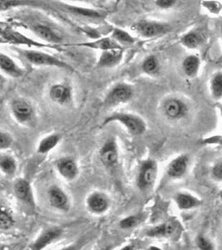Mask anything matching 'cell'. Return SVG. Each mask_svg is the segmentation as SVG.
I'll return each instance as SVG.
<instances>
[{"label": "cell", "mask_w": 222, "mask_h": 250, "mask_svg": "<svg viewBox=\"0 0 222 250\" xmlns=\"http://www.w3.org/2000/svg\"><path fill=\"white\" fill-rule=\"evenodd\" d=\"M187 155H180L173 159L167 167V175L171 179H179L185 174L187 169Z\"/></svg>", "instance_id": "obj_10"}, {"label": "cell", "mask_w": 222, "mask_h": 250, "mask_svg": "<svg viewBox=\"0 0 222 250\" xmlns=\"http://www.w3.org/2000/svg\"><path fill=\"white\" fill-rule=\"evenodd\" d=\"M72 10L77 13L81 15H84L87 17L99 18L101 17V14L97 11H93L91 9H81V8H72Z\"/></svg>", "instance_id": "obj_33"}, {"label": "cell", "mask_w": 222, "mask_h": 250, "mask_svg": "<svg viewBox=\"0 0 222 250\" xmlns=\"http://www.w3.org/2000/svg\"><path fill=\"white\" fill-rule=\"evenodd\" d=\"M57 168L60 174L67 180H73L77 176L78 173L77 164L71 159H62L58 160Z\"/></svg>", "instance_id": "obj_11"}, {"label": "cell", "mask_w": 222, "mask_h": 250, "mask_svg": "<svg viewBox=\"0 0 222 250\" xmlns=\"http://www.w3.org/2000/svg\"><path fill=\"white\" fill-rule=\"evenodd\" d=\"M157 61L156 58L153 56L148 58L143 63V69L148 73H154L157 71Z\"/></svg>", "instance_id": "obj_32"}, {"label": "cell", "mask_w": 222, "mask_h": 250, "mask_svg": "<svg viewBox=\"0 0 222 250\" xmlns=\"http://www.w3.org/2000/svg\"><path fill=\"white\" fill-rule=\"evenodd\" d=\"M122 54L117 50H108L103 53L100 59L98 64L101 67H109L119 62Z\"/></svg>", "instance_id": "obj_18"}, {"label": "cell", "mask_w": 222, "mask_h": 250, "mask_svg": "<svg viewBox=\"0 0 222 250\" xmlns=\"http://www.w3.org/2000/svg\"><path fill=\"white\" fill-rule=\"evenodd\" d=\"M202 41V38L200 37V35L195 32H190L188 34H185L182 39L184 45L186 46L188 48H197L199 45L200 43Z\"/></svg>", "instance_id": "obj_29"}, {"label": "cell", "mask_w": 222, "mask_h": 250, "mask_svg": "<svg viewBox=\"0 0 222 250\" xmlns=\"http://www.w3.org/2000/svg\"><path fill=\"white\" fill-rule=\"evenodd\" d=\"M25 56L30 62L37 64V65H51L57 66L61 68H69L64 62H61L60 60L56 58L52 57L48 54L43 53H37V52H27Z\"/></svg>", "instance_id": "obj_9"}, {"label": "cell", "mask_w": 222, "mask_h": 250, "mask_svg": "<svg viewBox=\"0 0 222 250\" xmlns=\"http://www.w3.org/2000/svg\"><path fill=\"white\" fill-rule=\"evenodd\" d=\"M63 235V229L54 227L43 230L30 245V250H43Z\"/></svg>", "instance_id": "obj_6"}, {"label": "cell", "mask_w": 222, "mask_h": 250, "mask_svg": "<svg viewBox=\"0 0 222 250\" xmlns=\"http://www.w3.org/2000/svg\"><path fill=\"white\" fill-rule=\"evenodd\" d=\"M137 29L143 36L152 37V36L164 34L169 29V27L163 23L143 22L138 24Z\"/></svg>", "instance_id": "obj_13"}, {"label": "cell", "mask_w": 222, "mask_h": 250, "mask_svg": "<svg viewBox=\"0 0 222 250\" xmlns=\"http://www.w3.org/2000/svg\"><path fill=\"white\" fill-rule=\"evenodd\" d=\"M199 67L200 60L198 57L194 55L186 58L183 62V69L185 74L190 77H193L197 74Z\"/></svg>", "instance_id": "obj_19"}, {"label": "cell", "mask_w": 222, "mask_h": 250, "mask_svg": "<svg viewBox=\"0 0 222 250\" xmlns=\"http://www.w3.org/2000/svg\"><path fill=\"white\" fill-rule=\"evenodd\" d=\"M174 201L180 210H191L203 205V201L193 194L186 192H180L174 196Z\"/></svg>", "instance_id": "obj_8"}, {"label": "cell", "mask_w": 222, "mask_h": 250, "mask_svg": "<svg viewBox=\"0 0 222 250\" xmlns=\"http://www.w3.org/2000/svg\"><path fill=\"white\" fill-rule=\"evenodd\" d=\"M157 176V165L154 160H147L142 164L137 176V185L142 190L152 187Z\"/></svg>", "instance_id": "obj_2"}, {"label": "cell", "mask_w": 222, "mask_h": 250, "mask_svg": "<svg viewBox=\"0 0 222 250\" xmlns=\"http://www.w3.org/2000/svg\"><path fill=\"white\" fill-rule=\"evenodd\" d=\"M59 140L60 137L58 135H56V134L50 135L48 138H45L42 142L40 143L38 148H37V152L40 154L48 153V152L51 150L52 148H55Z\"/></svg>", "instance_id": "obj_24"}, {"label": "cell", "mask_w": 222, "mask_h": 250, "mask_svg": "<svg viewBox=\"0 0 222 250\" xmlns=\"http://www.w3.org/2000/svg\"><path fill=\"white\" fill-rule=\"evenodd\" d=\"M3 37L5 38L7 41L14 43H23V44H29V45L43 46L32 41L28 38L24 37L22 34L15 33V32H7L3 33Z\"/></svg>", "instance_id": "obj_20"}, {"label": "cell", "mask_w": 222, "mask_h": 250, "mask_svg": "<svg viewBox=\"0 0 222 250\" xmlns=\"http://www.w3.org/2000/svg\"><path fill=\"white\" fill-rule=\"evenodd\" d=\"M111 121H119L123 123V125L128 128L129 132L135 135L142 134L145 131V124L143 120L137 116H133L130 114H116L113 116L109 117L104 124L107 125Z\"/></svg>", "instance_id": "obj_5"}, {"label": "cell", "mask_w": 222, "mask_h": 250, "mask_svg": "<svg viewBox=\"0 0 222 250\" xmlns=\"http://www.w3.org/2000/svg\"><path fill=\"white\" fill-rule=\"evenodd\" d=\"M13 112L18 120L26 121L31 117L33 109L28 103L23 100H17L13 104Z\"/></svg>", "instance_id": "obj_16"}, {"label": "cell", "mask_w": 222, "mask_h": 250, "mask_svg": "<svg viewBox=\"0 0 222 250\" xmlns=\"http://www.w3.org/2000/svg\"><path fill=\"white\" fill-rule=\"evenodd\" d=\"M211 176L217 181L222 182V163H219L214 166L211 171Z\"/></svg>", "instance_id": "obj_34"}, {"label": "cell", "mask_w": 222, "mask_h": 250, "mask_svg": "<svg viewBox=\"0 0 222 250\" xmlns=\"http://www.w3.org/2000/svg\"><path fill=\"white\" fill-rule=\"evenodd\" d=\"M0 167L3 173L7 175H14L16 172V163L11 157H3L0 160Z\"/></svg>", "instance_id": "obj_28"}, {"label": "cell", "mask_w": 222, "mask_h": 250, "mask_svg": "<svg viewBox=\"0 0 222 250\" xmlns=\"http://www.w3.org/2000/svg\"><path fill=\"white\" fill-rule=\"evenodd\" d=\"M101 159L107 168H114L117 165L118 154L113 142H109L104 145L101 151Z\"/></svg>", "instance_id": "obj_12"}, {"label": "cell", "mask_w": 222, "mask_h": 250, "mask_svg": "<svg viewBox=\"0 0 222 250\" xmlns=\"http://www.w3.org/2000/svg\"><path fill=\"white\" fill-rule=\"evenodd\" d=\"M12 140L11 137L9 134L5 133H1L0 134V146L1 148H5L9 147V145H11Z\"/></svg>", "instance_id": "obj_35"}, {"label": "cell", "mask_w": 222, "mask_h": 250, "mask_svg": "<svg viewBox=\"0 0 222 250\" xmlns=\"http://www.w3.org/2000/svg\"><path fill=\"white\" fill-rule=\"evenodd\" d=\"M48 198L49 204L55 209L62 212L70 210L71 204L69 196L61 188L52 186L48 192Z\"/></svg>", "instance_id": "obj_7"}, {"label": "cell", "mask_w": 222, "mask_h": 250, "mask_svg": "<svg viewBox=\"0 0 222 250\" xmlns=\"http://www.w3.org/2000/svg\"><path fill=\"white\" fill-rule=\"evenodd\" d=\"M182 224L177 219H171L161 225L149 229L146 235L150 238H166L175 239L179 238L183 233Z\"/></svg>", "instance_id": "obj_1"}, {"label": "cell", "mask_w": 222, "mask_h": 250, "mask_svg": "<svg viewBox=\"0 0 222 250\" xmlns=\"http://www.w3.org/2000/svg\"><path fill=\"white\" fill-rule=\"evenodd\" d=\"M219 196H220V198H221V199H222V190L221 191V192H220Z\"/></svg>", "instance_id": "obj_41"}, {"label": "cell", "mask_w": 222, "mask_h": 250, "mask_svg": "<svg viewBox=\"0 0 222 250\" xmlns=\"http://www.w3.org/2000/svg\"><path fill=\"white\" fill-rule=\"evenodd\" d=\"M112 250V247L111 246H107V247L103 248L102 250Z\"/></svg>", "instance_id": "obj_40"}, {"label": "cell", "mask_w": 222, "mask_h": 250, "mask_svg": "<svg viewBox=\"0 0 222 250\" xmlns=\"http://www.w3.org/2000/svg\"><path fill=\"white\" fill-rule=\"evenodd\" d=\"M131 88L126 85H118L109 94L107 102L110 104L126 102L131 98Z\"/></svg>", "instance_id": "obj_14"}, {"label": "cell", "mask_w": 222, "mask_h": 250, "mask_svg": "<svg viewBox=\"0 0 222 250\" xmlns=\"http://www.w3.org/2000/svg\"><path fill=\"white\" fill-rule=\"evenodd\" d=\"M196 243L200 250H214L213 244L204 235L197 236Z\"/></svg>", "instance_id": "obj_30"}, {"label": "cell", "mask_w": 222, "mask_h": 250, "mask_svg": "<svg viewBox=\"0 0 222 250\" xmlns=\"http://www.w3.org/2000/svg\"><path fill=\"white\" fill-rule=\"evenodd\" d=\"M146 250H163L161 248L157 247V246H153V245H151V246H149V247Z\"/></svg>", "instance_id": "obj_39"}, {"label": "cell", "mask_w": 222, "mask_h": 250, "mask_svg": "<svg viewBox=\"0 0 222 250\" xmlns=\"http://www.w3.org/2000/svg\"><path fill=\"white\" fill-rule=\"evenodd\" d=\"M142 222V217L140 215H129L123 218L119 222V227L124 230H129L137 227Z\"/></svg>", "instance_id": "obj_26"}, {"label": "cell", "mask_w": 222, "mask_h": 250, "mask_svg": "<svg viewBox=\"0 0 222 250\" xmlns=\"http://www.w3.org/2000/svg\"><path fill=\"white\" fill-rule=\"evenodd\" d=\"M156 3L161 8L166 9V8H170L171 6L174 5L176 1H173V0H160V1H157Z\"/></svg>", "instance_id": "obj_36"}, {"label": "cell", "mask_w": 222, "mask_h": 250, "mask_svg": "<svg viewBox=\"0 0 222 250\" xmlns=\"http://www.w3.org/2000/svg\"><path fill=\"white\" fill-rule=\"evenodd\" d=\"M15 196L18 202L21 203L28 209L35 211V195L32 190L31 185L25 179H18L15 185Z\"/></svg>", "instance_id": "obj_3"}, {"label": "cell", "mask_w": 222, "mask_h": 250, "mask_svg": "<svg viewBox=\"0 0 222 250\" xmlns=\"http://www.w3.org/2000/svg\"><path fill=\"white\" fill-rule=\"evenodd\" d=\"M113 37L120 42L126 43H132L134 40L128 33L121 30V29H115L113 33Z\"/></svg>", "instance_id": "obj_31"}, {"label": "cell", "mask_w": 222, "mask_h": 250, "mask_svg": "<svg viewBox=\"0 0 222 250\" xmlns=\"http://www.w3.org/2000/svg\"><path fill=\"white\" fill-rule=\"evenodd\" d=\"M15 225V219L7 208H1L0 212V229L2 230H9Z\"/></svg>", "instance_id": "obj_23"}, {"label": "cell", "mask_w": 222, "mask_h": 250, "mask_svg": "<svg viewBox=\"0 0 222 250\" xmlns=\"http://www.w3.org/2000/svg\"><path fill=\"white\" fill-rule=\"evenodd\" d=\"M83 45L91 47V48H101V49H103V50H106V51H108V50H116V49H120L121 48L120 46L113 43L112 41L109 40V39H103V40H98L97 42L86 43V44H83Z\"/></svg>", "instance_id": "obj_27"}, {"label": "cell", "mask_w": 222, "mask_h": 250, "mask_svg": "<svg viewBox=\"0 0 222 250\" xmlns=\"http://www.w3.org/2000/svg\"><path fill=\"white\" fill-rule=\"evenodd\" d=\"M211 90L212 96L220 100L222 98V73L214 75L211 81Z\"/></svg>", "instance_id": "obj_25"}, {"label": "cell", "mask_w": 222, "mask_h": 250, "mask_svg": "<svg viewBox=\"0 0 222 250\" xmlns=\"http://www.w3.org/2000/svg\"><path fill=\"white\" fill-rule=\"evenodd\" d=\"M0 64H1V68L3 70L12 75L18 76L21 74V71H20L19 68L16 66L15 62L10 58L6 56L4 54H1Z\"/></svg>", "instance_id": "obj_22"}, {"label": "cell", "mask_w": 222, "mask_h": 250, "mask_svg": "<svg viewBox=\"0 0 222 250\" xmlns=\"http://www.w3.org/2000/svg\"><path fill=\"white\" fill-rule=\"evenodd\" d=\"M1 250H6V247L5 246H2V248H1Z\"/></svg>", "instance_id": "obj_42"}, {"label": "cell", "mask_w": 222, "mask_h": 250, "mask_svg": "<svg viewBox=\"0 0 222 250\" xmlns=\"http://www.w3.org/2000/svg\"></svg>", "instance_id": "obj_44"}, {"label": "cell", "mask_w": 222, "mask_h": 250, "mask_svg": "<svg viewBox=\"0 0 222 250\" xmlns=\"http://www.w3.org/2000/svg\"><path fill=\"white\" fill-rule=\"evenodd\" d=\"M111 205L108 195L102 192H93L86 199V207L89 212L101 215L108 212Z\"/></svg>", "instance_id": "obj_4"}, {"label": "cell", "mask_w": 222, "mask_h": 250, "mask_svg": "<svg viewBox=\"0 0 222 250\" xmlns=\"http://www.w3.org/2000/svg\"><path fill=\"white\" fill-rule=\"evenodd\" d=\"M119 250H137V249L133 245H127L121 248Z\"/></svg>", "instance_id": "obj_38"}, {"label": "cell", "mask_w": 222, "mask_h": 250, "mask_svg": "<svg viewBox=\"0 0 222 250\" xmlns=\"http://www.w3.org/2000/svg\"></svg>", "instance_id": "obj_43"}, {"label": "cell", "mask_w": 222, "mask_h": 250, "mask_svg": "<svg viewBox=\"0 0 222 250\" xmlns=\"http://www.w3.org/2000/svg\"><path fill=\"white\" fill-rule=\"evenodd\" d=\"M164 110L169 118L177 119L185 114V107L179 100H171L166 103Z\"/></svg>", "instance_id": "obj_15"}, {"label": "cell", "mask_w": 222, "mask_h": 250, "mask_svg": "<svg viewBox=\"0 0 222 250\" xmlns=\"http://www.w3.org/2000/svg\"><path fill=\"white\" fill-rule=\"evenodd\" d=\"M35 32L36 34L44 40L53 43H58L60 42V38L52 31L51 29L45 27V26L37 25L35 26Z\"/></svg>", "instance_id": "obj_21"}, {"label": "cell", "mask_w": 222, "mask_h": 250, "mask_svg": "<svg viewBox=\"0 0 222 250\" xmlns=\"http://www.w3.org/2000/svg\"><path fill=\"white\" fill-rule=\"evenodd\" d=\"M82 245H83L82 242H77L74 245H69L68 247L63 248L59 250H80V249L82 248Z\"/></svg>", "instance_id": "obj_37"}, {"label": "cell", "mask_w": 222, "mask_h": 250, "mask_svg": "<svg viewBox=\"0 0 222 250\" xmlns=\"http://www.w3.org/2000/svg\"><path fill=\"white\" fill-rule=\"evenodd\" d=\"M50 96L56 102L63 104L70 99V90L64 85H55L51 88Z\"/></svg>", "instance_id": "obj_17"}]
</instances>
